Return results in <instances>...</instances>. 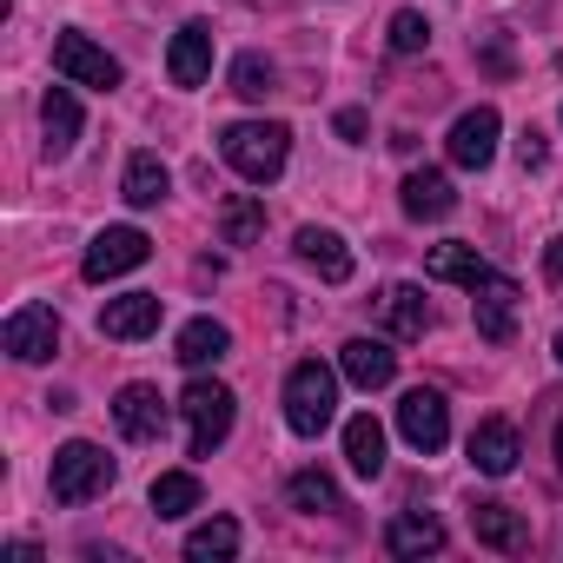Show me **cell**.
I'll return each mask as SVG.
<instances>
[{"mask_svg": "<svg viewBox=\"0 0 563 563\" xmlns=\"http://www.w3.org/2000/svg\"><path fill=\"white\" fill-rule=\"evenodd\" d=\"M517 278H504V272H484L477 286H471V312H477V339H490V345H510V332H517Z\"/></svg>", "mask_w": 563, "mask_h": 563, "instance_id": "8", "label": "cell"}, {"mask_svg": "<svg viewBox=\"0 0 563 563\" xmlns=\"http://www.w3.org/2000/svg\"><path fill=\"white\" fill-rule=\"evenodd\" d=\"M398 438H405L411 451L438 457V451L451 444V405H444V391H431V385L405 391V398H398Z\"/></svg>", "mask_w": 563, "mask_h": 563, "instance_id": "5", "label": "cell"}, {"mask_svg": "<svg viewBox=\"0 0 563 563\" xmlns=\"http://www.w3.org/2000/svg\"><path fill=\"white\" fill-rule=\"evenodd\" d=\"M153 258V239L140 232V225H107L93 245H87V258H80V272L93 278V286H107V278H126L133 265H146Z\"/></svg>", "mask_w": 563, "mask_h": 563, "instance_id": "7", "label": "cell"}, {"mask_svg": "<svg viewBox=\"0 0 563 563\" xmlns=\"http://www.w3.org/2000/svg\"><path fill=\"white\" fill-rule=\"evenodd\" d=\"M206 74H212V27H206V21H186V27L173 34L166 80H173V87H206Z\"/></svg>", "mask_w": 563, "mask_h": 563, "instance_id": "13", "label": "cell"}, {"mask_svg": "<svg viewBox=\"0 0 563 563\" xmlns=\"http://www.w3.org/2000/svg\"><path fill=\"white\" fill-rule=\"evenodd\" d=\"M556 464H563V418H556Z\"/></svg>", "mask_w": 563, "mask_h": 563, "instance_id": "35", "label": "cell"}, {"mask_svg": "<svg viewBox=\"0 0 563 563\" xmlns=\"http://www.w3.org/2000/svg\"><path fill=\"white\" fill-rule=\"evenodd\" d=\"M225 352H232V332H225L219 319H186L179 339H173V358H179L186 372H206V365H219Z\"/></svg>", "mask_w": 563, "mask_h": 563, "instance_id": "16", "label": "cell"}, {"mask_svg": "<svg viewBox=\"0 0 563 563\" xmlns=\"http://www.w3.org/2000/svg\"><path fill=\"white\" fill-rule=\"evenodd\" d=\"M543 272H550L556 286H563V239H550V245H543Z\"/></svg>", "mask_w": 563, "mask_h": 563, "instance_id": "34", "label": "cell"}, {"mask_svg": "<svg viewBox=\"0 0 563 563\" xmlns=\"http://www.w3.org/2000/svg\"><path fill=\"white\" fill-rule=\"evenodd\" d=\"M517 457H523V444H517V431H510L504 418H484V424L471 431V464H477L484 477H510Z\"/></svg>", "mask_w": 563, "mask_h": 563, "instance_id": "17", "label": "cell"}, {"mask_svg": "<svg viewBox=\"0 0 563 563\" xmlns=\"http://www.w3.org/2000/svg\"><path fill=\"white\" fill-rule=\"evenodd\" d=\"M398 199H405V212H411V219H444V212L457 206V192H451V179H444L438 166H424V173H405Z\"/></svg>", "mask_w": 563, "mask_h": 563, "instance_id": "19", "label": "cell"}, {"mask_svg": "<svg viewBox=\"0 0 563 563\" xmlns=\"http://www.w3.org/2000/svg\"><path fill=\"white\" fill-rule=\"evenodd\" d=\"M179 411H186V451L192 457H212L232 438V391L219 378H192L186 398H179Z\"/></svg>", "mask_w": 563, "mask_h": 563, "instance_id": "3", "label": "cell"}, {"mask_svg": "<svg viewBox=\"0 0 563 563\" xmlns=\"http://www.w3.org/2000/svg\"><path fill=\"white\" fill-rule=\"evenodd\" d=\"M186 556H192V563H225V556H239V523H232V517L199 523V530L186 537Z\"/></svg>", "mask_w": 563, "mask_h": 563, "instance_id": "26", "label": "cell"}, {"mask_svg": "<svg viewBox=\"0 0 563 563\" xmlns=\"http://www.w3.org/2000/svg\"><path fill=\"white\" fill-rule=\"evenodd\" d=\"M556 365H563V332H556Z\"/></svg>", "mask_w": 563, "mask_h": 563, "instance_id": "36", "label": "cell"}, {"mask_svg": "<svg viewBox=\"0 0 563 563\" xmlns=\"http://www.w3.org/2000/svg\"><path fill=\"white\" fill-rule=\"evenodd\" d=\"M517 159H523V173H537V166L550 159V146H543V133H537V126H523V140H517Z\"/></svg>", "mask_w": 563, "mask_h": 563, "instance_id": "32", "label": "cell"}, {"mask_svg": "<svg viewBox=\"0 0 563 563\" xmlns=\"http://www.w3.org/2000/svg\"><path fill=\"white\" fill-rule=\"evenodd\" d=\"M378 306H385L391 339H424V332H431V306H424V292H418V286H391Z\"/></svg>", "mask_w": 563, "mask_h": 563, "instance_id": "22", "label": "cell"}, {"mask_svg": "<svg viewBox=\"0 0 563 563\" xmlns=\"http://www.w3.org/2000/svg\"><path fill=\"white\" fill-rule=\"evenodd\" d=\"M192 504H199V477L192 471H159L153 477V510L159 517H186Z\"/></svg>", "mask_w": 563, "mask_h": 563, "instance_id": "28", "label": "cell"}, {"mask_svg": "<svg viewBox=\"0 0 563 563\" xmlns=\"http://www.w3.org/2000/svg\"><path fill=\"white\" fill-rule=\"evenodd\" d=\"M424 272H431V278H444V286H477V278H484L490 265L477 258V245H464V239H451V245H431V258H424Z\"/></svg>", "mask_w": 563, "mask_h": 563, "instance_id": "25", "label": "cell"}, {"mask_svg": "<svg viewBox=\"0 0 563 563\" xmlns=\"http://www.w3.org/2000/svg\"><path fill=\"white\" fill-rule=\"evenodd\" d=\"M159 319H166L159 292H126V299H107V306H100V332H107V339H120V345H133V339L159 332Z\"/></svg>", "mask_w": 563, "mask_h": 563, "instance_id": "11", "label": "cell"}, {"mask_svg": "<svg viewBox=\"0 0 563 563\" xmlns=\"http://www.w3.org/2000/svg\"><path fill=\"white\" fill-rule=\"evenodd\" d=\"M0 345H8L21 365L54 358V352H60V312H54V306H21V312L8 319V332H0Z\"/></svg>", "mask_w": 563, "mask_h": 563, "instance_id": "9", "label": "cell"}, {"mask_svg": "<svg viewBox=\"0 0 563 563\" xmlns=\"http://www.w3.org/2000/svg\"><path fill=\"white\" fill-rule=\"evenodd\" d=\"M107 484H113V457H107L100 444L74 438V444H60V451H54V471H47L54 504H87V497H100Z\"/></svg>", "mask_w": 563, "mask_h": 563, "instance_id": "4", "label": "cell"}, {"mask_svg": "<svg viewBox=\"0 0 563 563\" xmlns=\"http://www.w3.org/2000/svg\"><path fill=\"white\" fill-rule=\"evenodd\" d=\"M272 80H278V74H272L265 54H239V60H232V93H239V100H265Z\"/></svg>", "mask_w": 563, "mask_h": 563, "instance_id": "30", "label": "cell"}, {"mask_svg": "<svg viewBox=\"0 0 563 563\" xmlns=\"http://www.w3.org/2000/svg\"><path fill=\"white\" fill-rule=\"evenodd\" d=\"M219 232H225V245H252V239L265 232V206H258L252 192L225 199V212H219Z\"/></svg>", "mask_w": 563, "mask_h": 563, "instance_id": "27", "label": "cell"}, {"mask_svg": "<svg viewBox=\"0 0 563 563\" xmlns=\"http://www.w3.org/2000/svg\"><path fill=\"white\" fill-rule=\"evenodd\" d=\"M113 424H120L133 444H153V438H166V398H159L153 385H120Z\"/></svg>", "mask_w": 563, "mask_h": 563, "instance_id": "12", "label": "cell"}, {"mask_svg": "<svg viewBox=\"0 0 563 563\" xmlns=\"http://www.w3.org/2000/svg\"><path fill=\"white\" fill-rule=\"evenodd\" d=\"M299 258L325 278V286H345L352 265H358V258H352V245H345L332 225H299Z\"/></svg>", "mask_w": 563, "mask_h": 563, "instance_id": "15", "label": "cell"}, {"mask_svg": "<svg viewBox=\"0 0 563 563\" xmlns=\"http://www.w3.org/2000/svg\"><path fill=\"white\" fill-rule=\"evenodd\" d=\"M471 530H477L484 550H523V537H530L510 504H477V510H471Z\"/></svg>", "mask_w": 563, "mask_h": 563, "instance_id": "24", "label": "cell"}, {"mask_svg": "<svg viewBox=\"0 0 563 563\" xmlns=\"http://www.w3.org/2000/svg\"><path fill=\"white\" fill-rule=\"evenodd\" d=\"M41 126H47V159H67L74 140H80V100L67 87H47L41 100Z\"/></svg>", "mask_w": 563, "mask_h": 563, "instance_id": "18", "label": "cell"}, {"mask_svg": "<svg viewBox=\"0 0 563 563\" xmlns=\"http://www.w3.org/2000/svg\"><path fill=\"white\" fill-rule=\"evenodd\" d=\"M219 153H225V166L239 179L272 186L278 173H286V159H292V126H278V120H232L219 133Z\"/></svg>", "mask_w": 563, "mask_h": 563, "instance_id": "1", "label": "cell"}, {"mask_svg": "<svg viewBox=\"0 0 563 563\" xmlns=\"http://www.w3.org/2000/svg\"><path fill=\"white\" fill-rule=\"evenodd\" d=\"M424 47H431V21L411 14V8L391 14V54H424Z\"/></svg>", "mask_w": 563, "mask_h": 563, "instance_id": "31", "label": "cell"}, {"mask_svg": "<svg viewBox=\"0 0 563 563\" xmlns=\"http://www.w3.org/2000/svg\"><path fill=\"white\" fill-rule=\"evenodd\" d=\"M120 192H126V206H159L166 192H173V173H166V159L159 153H133L126 159V179H120Z\"/></svg>", "mask_w": 563, "mask_h": 563, "instance_id": "20", "label": "cell"}, {"mask_svg": "<svg viewBox=\"0 0 563 563\" xmlns=\"http://www.w3.org/2000/svg\"><path fill=\"white\" fill-rule=\"evenodd\" d=\"M286 497H292L299 510H345V497H339V484H332L325 471H299V477L286 484Z\"/></svg>", "mask_w": 563, "mask_h": 563, "instance_id": "29", "label": "cell"}, {"mask_svg": "<svg viewBox=\"0 0 563 563\" xmlns=\"http://www.w3.org/2000/svg\"><path fill=\"white\" fill-rule=\"evenodd\" d=\"M385 550H391V556H438V550H444V523L405 510V517L385 523Z\"/></svg>", "mask_w": 563, "mask_h": 563, "instance_id": "21", "label": "cell"}, {"mask_svg": "<svg viewBox=\"0 0 563 563\" xmlns=\"http://www.w3.org/2000/svg\"><path fill=\"white\" fill-rule=\"evenodd\" d=\"M345 464H352L358 477H378V471H385V424H378L372 411L345 424Z\"/></svg>", "mask_w": 563, "mask_h": 563, "instance_id": "23", "label": "cell"}, {"mask_svg": "<svg viewBox=\"0 0 563 563\" xmlns=\"http://www.w3.org/2000/svg\"><path fill=\"white\" fill-rule=\"evenodd\" d=\"M332 418H339V372L319 365V358L292 365V378H286V424L299 438H319Z\"/></svg>", "mask_w": 563, "mask_h": 563, "instance_id": "2", "label": "cell"}, {"mask_svg": "<svg viewBox=\"0 0 563 563\" xmlns=\"http://www.w3.org/2000/svg\"><path fill=\"white\" fill-rule=\"evenodd\" d=\"M54 74L74 80V87H93V93H113V87H120V60H113L107 47H93L80 27H67V34L54 41Z\"/></svg>", "mask_w": 563, "mask_h": 563, "instance_id": "6", "label": "cell"}, {"mask_svg": "<svg viewBox=\"0 0 563 563\" xmlns=\"http://www.w3.org/2000/svg\"><path fill=\"white\" fill-rule=\"evenodd\" d=\"M339 372H345L358 391H385V385L398 378V352H391L385 339H352V345L339 352Z\"/></svg>", "mask_w": 563, "mask_h": 563, "instance_id": "14", "label": "cell"}, {"mask_svg": "<svg viewBox=\"0 0 563 563\" xmlns=\"http://www.w3.org/2000/svg\"><path fill=\"white\" fill-rule=\"evenodd\" d=\"M497 133H504V120H497V107H471L457 126H451V159L464 166V173H484L490 159H497Z\"/></svg>", "mask_w": 563, "mask_h": 563, "instance_id": "10", "label": "cell"}, {"mask_svg": "<svg viewBox=\"0 0 563 563\" xmlns=\"http://www.w3.org/2000/svg\"><path fill=\"white\" fill-rule=\"evenodd\" d=\"M332 126H339V140H352V146L365 140V113H358V107H345V113H339Z\"/></svg>", "mask_w": 563, "mask_h": 563, "instance_id": "33", "label": "cell"}]
</instances>
